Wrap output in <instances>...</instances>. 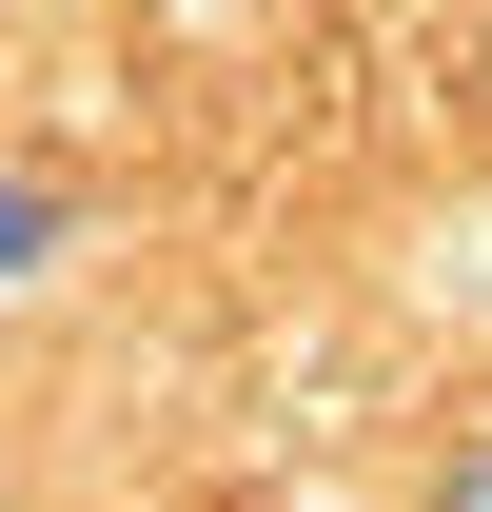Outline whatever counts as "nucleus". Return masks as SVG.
Returning <instances> with one entry per match:
<instances>
[{
    "mask_svg": "<svg viewBox=\"0 0 492 512\" xmlns=\"http://www.w3.org/2000/svg\"><path fill=\"white\" fill-rule=\"evenodd\" d=\"M453 512H492V434H473V453H453Z\"/></svg>",
    "mask_w": 492,
    "mask_h": 512,
    "instance_id": "1",
    "label": "nucleus"
}]
</instances>
